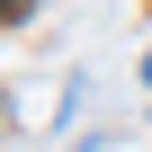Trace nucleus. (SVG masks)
Returning a JSON list of instances; mask_svg holds the SVG:
<instances>
[{"instance_id":"f257e3e1","label":"nucleus","mask_w":152,"mask_h":152,"mask_svg":"<svg viewBox=\"0 0 152 152\" xmlns=\"http://www.w3.org/2000/svg\"><path fill=\"white\" fill-rule=\"evenodd\" d=\"M143 81H152V54H143Z\"/></svg>"}]
</instances>
